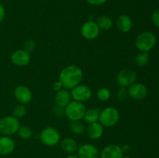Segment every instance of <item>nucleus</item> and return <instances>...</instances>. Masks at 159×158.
<instances>
[{
  "label": "nucleus",
  "instance_id": "obj_29",
  "mask_svg": "<svg viewBox=\"0 0 159 158\" xmlns=\"http://www.w3.org/2000/svg\"><path fill=\"white\" fill-rule=\"evenodd\" d=\"M152 22L154 26L159 27V9L155 10L152 15Z\"/></svg>",
  "mask_w": 159,
  "mask_h": 158
},
{
  "label": "nucleus",
  "instance_id": "obj_27",
  "mask_svg": "<svg viewBox=\"0 0 159 158\" xmlns=\"http://www.w3.org/2000/svg\"><path fill=\"white\" fill-rule=\"evenodd\" d=\"M116 99H117L118 100L121 101V102L125 101L126 99H127V97L129 96L128 89H127V88L120 87V89L117 91V92H116Z\"/></svg>",
  "mask_w": 159,
  "mask_h": 158
},
{
  "label": "nucleus",
  "instance_id": "obj_33",
  "mask_svg": "<svg viewBox=\"0 0 159 158\" xmlns=\"http://www.w3.org/2000/svg\"><path fill=\"white\" fill-rule=\"evenodd\" d=\"M5 17H6V9L3 5L0 3V23L4 20Z\"/></svg>",
  "mask_w": 159,
  "mask_h": 158
},
{
  "label": "nucleus",
  "instance_id": "obj_17",
  "mask_svg": "<svg viewBox=\"0 0 159 158\" xmlns=\"http://www.w3.org/2000/svg\"><path fill=\"white\" fill-rule=\"evenodd\" d=\"M71 99V96L70 91H68V89L62 88L61 90L56 92L54 100H55L56 105L62 107V108H65L70 103Z\"/></svg>",
  "mask_w": 159,
  "mask_h": 158
},
{
  "label": "nucleus",
  "instance_id": "obj_8",
  "mask_svg": "<svg viewBox=\"0 0 159 158\" xmlns=\"http://www.w3.org/2000/svg\"><path fill=\"white\" fill-rule=\"evenodd\" d=\"M71 96L74 101L79 102H87L92 97V90L89 86L85 85H80L75 86L71 89Z\"/></svg>",
  "mask_w": 159,
  "mask_h": 158
},
{
  "label": "nucleus",
  "instance_id": "obj_16",
  "mask_svg": "<svg viewBox=\"0 0 159 158\" xmlns=\"http://www.w3.org/2000/svg\"><path fill=\"white\" fill-rule=\"evenodd\" d=\"M104 127L99 122L89 124L86 129V133L91 139H99L102 136Z\"/></svg>",
  "mask_w": 159,
  "mask_h": 158
},
{
  "label": "nucleus",
  "instance_id": "obj_28",
  "mask_svg": "<svg viewBox=\"0 0 159 158\" xmlns=\"http://www.w3.org/2000/svg\"><path fill=\"white\" fill-rule=\"evenodd\" d=\"M24 47H25V50H26L27 52L30 53L35 49L36 47V43L33 40H26V43H25L24 45Z\"/></svg>",
  "mask_w": 159,
  "mask_h": 158
},
{
  "label": "nucleus",
  "instance_id": "obj_6",
  "mask_svg": "<svg viewBox=\"0 0 159 158\" xmlns=\"http://www.w3.org/2000/svg\"><path fill=\"white\" fill-rule=\"evenodd\" d=\"M42 143L48 147L56 146L61 141V135L58 130L54 127L48 126L43 129L40 134Z\"/></svg>",
  "mask_w": 159,
  "mask_h": 158
},
{
  "label": "nucleus",
  "instance_id": "obj_5",
  "mask_svg": "<svg viewBox=\"0 0 159 158\" xmlns=\"http://www.w3.org/2000/svg\"><path fill=\"white\" fill-rule=\"evenodd\" d=\"M157 39L152 32H144L139 34L136 39V46L141 52H148L155 46Z\"/></svg>",
  "mask_w": 159,
  "mask_h": 158
},
{
  "label": "nucleus",
  "instance_id": "obj_11",
  "mask_svg": "<svg viewBox=\"0 0 159 158\" xmlns=\"http://www.w3.org/2000/svg\"><path fill=\"white\" fill-rule=\"evenodd\" d=\"M77 153L79 158H99L100 156L99 149L90 143H85L79 147Z\"/></svg>",
  "mask_w": 159,
  "mask_h": 158
},
{
  "label": "nucleus",
  "instance_id": "obj_14",
  "mask_svg": "<svg viewBox=\"0 0 159 158\" xmlns=\"http://www.w3.org/2000/svg\"><path fill=\"white\" fill-rule=\"evenodd\" d=\"M124 154L122 147L116 144L107 145L101 150V158H121Z\"/></svg>",
  "mask_w": 159,
  "mask_h": 158
},
{
  "label": "nucleus",
  "instance_id": "obj_34",
  "mask_svg": "<svg viewBox=\"0 0 159 158\" xmlns=\"http://www.w3.org/2000/svg\"><path fill=\"white\" fill-rule=\"evenodd\" d=\"M65 158H79V156H78L77 155H75V154H72V153H71V154L67 156Z\"/></svg>",
  "mask_w": 159,
  "mask_h": 158
},
{
  "label": "nucleus",
  "instance_id": "obj_9",
  "mask_svg": "<svg viewBox=\"0 0 159 158\" xmlns=\"http://www.w3.org/2000/svg\"><path fill=\"white\" fill-rule=\"evenodd\" d=\"M100 33V29L95 21H87L81 27V34L85 39L93 40L97 38Z\"/></svg>",
  "mask_w": 159,
  "mask_h": 158
},
{
  "label": "nucleus",
  "instance_id": "obj_35",
  "mask_svg": "<svg viewBox=\"0 0 159 158\" xmlns=\"http://www.w3.org/2000/svg\"><path fill=\"white\" fill-rule=\"evenodd\" d=\"M121 158H130V156H123Z\"/></svg>",
  "mask_w": 159,
  "mask_h": 158
},
{
  "label": "nucleus",
  "instance_id": "obj_10",
  "mask_svg": "<svg viewBox=\"0 0 159 158\" xmlns=\"http://www.w3.org/2000/svg\"><path fill=\"white\" fill-rule=\"evenodd\" d=\"M11 61L14 65L17 67L26 66L30 62V53L27 52L23 49L15 50L11 54Z\"/></svg>",
  "mask_w": 159,
  "mask_h": 158
},
{
  "label": "nucleus",
  "instance_id": "obj_32",
  "mask_svg": "<svg viewBox=\"0 0 159 158\" xmlns=\"http://www.w3.org/2000/svg\"><path fill=\"white\" fill-rule=\"evenodd\" d=\"M63 88V85H62L61 82L60 81H55L54 83V85H53V90L54 91H55L56 92L58 91H60V90H61Z\"/></svg>",
  "mask_w": 159,
  "mask_h": 158
},
{
  "label": "nucleus",
  "instance_id": "obj_12",
  "mask_svg": "<svg viewBox=\"0 0 159 158\" xmlns=\"http://www.w3.org/2000/svg\"><path fill=\"white\" fill-rule=\"evenodd\" d=\"M14 96L20 104L26 105L32 100V92L28 87L25 85H18L14 90Z\"/></svg>",
  "mask_w": 159,
  "mask_h": 158
},
{
  "label": "nucleus",
  "instance_id": "obj_1",
  "mask_svg": "<svg viewBox=\"0 0 159 158\" xmlns=\"http://www.w3.org/2000/svg\"><path fill=\"white\" fill-rule=\"evenodd\" d=\"M83 78V71L77 65H68L65 67L59 74V80L63 88L71 90L79 85Z\"/></svg>",
  "mask_w": 159,
  "mask_h": 158
},
{
  "label": "nucleus",
  "instance_id": "obj_22",
  "mask_svg": "<svg viewBox=\"0 0 159 158\" xmlns=\"http://www.w3.org/2000/svg\"><path fill=\"white\" fill-rule=\"evenodd\" d=\"M70 130L75 135H82L85 133V127L80 121H72L70 124Z\"/></svg>",
  "mask_w": 159,
  "mask_h": 158
},
{
  "label": "nucleus",
  "instance_id": "obj_31",
  "mask_svg": "<svg viewBox=\"0 0 159 158\" xmlns=\"http://www.w3.org/2000/svg\"><path fill=\"white\" fill-rule=\"evenodd\" d=\"M54 114L57 117H61V116H65V108H62V107H59L57 105H56L55 108H54Z\"/></svg>",
  "mask_w": 159,
  "mask_h": 158
},
{
  "label": "nucleus",
  "instance_id": "obj_26",
  "mask_svg": "<svg viewBox=\"0 0 159 158\" xmlns=\"http://www.w3.org/2000/svg\"><path fill=\"white\" fill-rule=\"evenodd\" d=\"M96 95H97L99 100L102 101V102H106L110 99L111 92L107 88H101L97 91Z\"/></svg>",
  "mask_w": 159,
  "mask_h": 158
},
{
  "label": "nucleus",
  "instance_id": "obj_18",
  "mask_svg": "<svg viewBox=\"0 0 159 158\" xmlns=\"http://www.w3.org/2000/svg\"><path fill=\"white\" fill-rule=\"evenodd\" d=\"M116 27L121 33H128L133 26L131 18L126 14H122L116 20Z\"/></svg>",
  "mask_w": 159,
  "mask_h": 158
},
{
  "label": "nucleus",
  "instance_id": "obj_15",
  "mask_svg": "<svg viewBox=\"0 0 159 158\" xmlns=\"http://www.w3.org/2000/svg\"><path fill=\"white\" fill-rule=\"evenodd\" d=\"M15 149V142L8 136H0V155L6 156L13 152Z\"/></svg>",
  "mask_w": 159,
  "mask_h": 158
},
{
  "label": "nucleus",
  "instance_id": "obj_21",
  "mask_svg": "<svg viewBox=\"0 0 159 158\" xmlns=\"http://www.w3.org/2000/svg\"><path fill=\"white\" fill-rule=\"evenodd\" d=\"M99 112H100L99 111L98 108H89V109H86L83 119H85V121L88 124L99 122Z\"/></svg>",
  "mask_w": 159,
  "mask_h": 158
},
{
  "label": "nucleus",
  "instance_id": "obj_7",
  "mask_svg": "<svg viewBox=\"0 0 159 158\" xmlns=\"http://www.w3.org/2000/svg\"><path fill=\"white\" fill-rule=\"evenodd\" d=\"M137 80V73L136 71L132 69H123L118 72L116 75V81L118 85L120 87L124 88H128L130 85L135 83Z\"/></svg>",
  "mask_w": 159,
  "mask_h": 158
},
{
  "label": "nucleus",
  "instance_id": "obj_4",
  "mask_svg": "<svg viewBox=\"0 0 159 158\" xmlns=\"http://www.w3.org/2000/svg\"><path fill=\"white\" fill-rule=\"evenodd\" d=\"M120 119V112L114 107H107L99 112V122L103 127L114 126Z\"/></svg>",
  "mask_w": 159,
  "mask_h": 158
},
{
  "label": "nucleus",
  "instance_id": "obj_19",
  "mask_svg": "<svg viewBox=\"0 0 159 158\" xmlns=\"http://www.w3.org/2000/svg\"><path fill=\"white\" fill-rule=\"evenodd\" d=\"M61 147L62 150L68 153H73L78 150V143L72 138H65L61 141Z\"/></svg>",
  "mask_w": 159,
  "mask_h": 158
},
{
  "label": "nucleus",
  "instance_id": "obj_13",
  "mask_svg": "<svg viewBox=\"0 0 159 158\" xmlns=\"http://www.w3.org/2000/svg\"><path fill=\"white\" fill-rule=\"evenodd\" d=\"M128 94L135 100L144 99L148 94V88L144 84L134 83L129 87Z\"/></svg>",
  "mask_w": 159,
  "mask_h": 158
},
{
  "label": "nucleus",
  "instance_id": "obj_3",
  "mask_svg": "<svg viewBox=\"0 0 159 158\" xmlns=\"http://www.w3.org/2000/svg\"><path fill=\"white\" fill-rule=\"evenodd\" d=\"M20 126L18 119L12 116H6L0 119V134L10 136L17 133Z\"/></svg>",
  "mask_w": 159,
  "mask_h": 158
},
{
  "label": "nucleus",
  "instance_id": "obj_30",
  "mask_svg": "<svg viewBox=\"0 0 159 158\" xmlns=\"http://www.w3.org/2000/svg\"><path fill=\"white\" fill-rule=\"evenodd\" d=\"M85 1L92 6H102L107 2V0H85Z\"/></svg>",
  "mask_w": 159,
  "mask_h": 158
},
{
  "label": "nucleus",
  "instance_id": "obj_23",
  "mask_svg": "<svg viewBox=\"0 0 159 158\" xmlns=\"http://www.w3.org/2000/svg\"><path fill=\"white\" fill-rule=\"evenodd\" d=\"M16 133L18 134L19 137L23 139H28L33 136L32 129L28 125H20Z\"/></svg>",
  "mask_w": 159,
  "mask_h": 158
},
{
  "label": "nucleus",
  "instance_id": "obj_24",
  "mask_svg": "<svg viewBox=\"0 0 159 158\" xmlns=\"http://www.w3.org/2000/svg\"><path fill=\"white\" fill-rule=\"evenodd\" d=\"M149 60V56L147 52H141L136 55L134 62L138 66L144 67L148 64Z\"/></svg>",
  "mask_w": 159,
  "mask_h": 158
},
{
  "label": "nucleus",
  "instance_id": "obj_2",
  "mask_svg": "<svg viewBox=\"0 0 159 158\" xmlns=\"http://www.w3.org/2000/svg\"><path fill=\"white\" fill-rule=\"evenodd\" d=\"M86 107L82 102L72 101L65 108V116L69 119L71 122L72 121H80L85 116Z\"/></svg>",
  "mask_w": 159,
  "mask_h": 158
},
{
  "label": "nucleus",
  "instance_id": "obj_25",
  "mask_svg": "<svg viewBox=\"0 0 159 158\" xmlns=\"http://www.w3.org/2000/svg\"><path fill=\"white\" fill-rule=\"evenodd\" d=\"M26 107L25 106V105L23 104H20V105H16L15 108L12 110V116L16 117V119H21L23 118L26 114Z\"/></svg>",
  "mask_w": 159,
  "mask_h": 158
},
{
  "label": "nucleus",
  "instance_id": "obj_20",
  "mask_svg": "<svg viewBox=\"0 0 159 158\" xmlns=\"http://www.w3.org/2000/svg\"><path fill=\"white\" fill-rule=\"evenodd\" d=\"M96 23H97L99 29H103V30H109L113 26V20L110 16L105 15H99L96 20Z\"/></svg>",
  "mask_w": 159,
  "mask_h": 158
}]
</instances>
